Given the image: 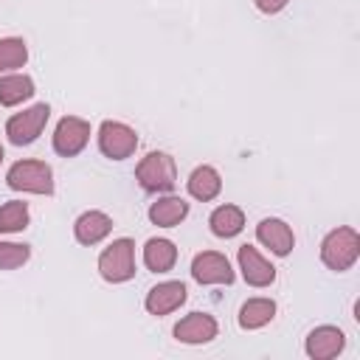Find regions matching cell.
I'll return each mask as SVG.
<instances>
[{"mask_svg":"<svg viewBox=\"0 0 360 360\" xmlns=\"http://www.w3.org/2000/svg\"><path fill=\"white\" fill-rule=\"evenodd\" d=\"M360 256V236L354 228H338L332 233H326V239L321 242V262L329 270H349Z\"/></svg>","mask_w":360,"mask_h":360,"instance_id":"1","label":"cell"},{"mask_svg":"<svg viewBox=\"0 0 360 360\" xmlns=\"http://www.w3.org/2000/svg\"><path fill=\"white\" fill-rule=\"evenodd\" d=\"M135 177L146 191H172L177 183V166L166 152H149L138 163Z\"/></svg>","mask_w":360,"mask_h":360,"instance_id":"2","label":"cell"},{"mask_svg":"<svg viewBox=\"0 0 360 360\" xmlns=\"http://www.w3.org/2000/svg\"><path fill=\"white\" fill-rule=\"evenodd\" d=\"M6 183L14 191H31V194H51L53 191V172L45 160H20L8 169Z\"/></svg>","mask_w":360,"mask_h":360,"instance_id":"3","label":"cell"},{"mask_svg":"<svg viewBox=\"0 0 360 360\" xmlns=\"http://www.w3.org/2000/svg\"><path fill=\"white\" fill-rule=\"evenodd\" d=\"M98 273L101 278L118 284L135 276V245L129 239H115L101 256H98Z\"/></svg>","mask_w":360,"mask_h":360,"instance_id":"4","label":"cell"},{"mask_svg":"<svg viewBox=\"0 0 360 360\" xmlns=\"http://www.w3.org/2000/svg\"><path fill=\"white\" fill-rule=\"evenodd\" d=\"M48 115H51V107H48V104H34L31 110L11 115L8 124H6L8 141H11L14 146H28V143H34V141L39 138L42 127L48 124Z\"/></svg>","mask_w":360,"mask_h":360,"instance_id":"5","label":"cell"},{"mask_svg":"<svg viewBox=\"0 0 360 360\" xmlns=\"http://www.w3.org/2000/svg\"><path fill=\"white\" fill-rule=\"evenodd\" d=\"M98 146L107 158L112 160H124L135 152L138 146V135L132 127L121 124V121H104L101 129H98Z\"/></svg>","mask_w":360,"mask_h":360,"instance_id":"6","label":"cell"},{"mask_svg":"<svg viewBox=\"0 0 360 360\" xmlns=\"http://www.w3.org/2000/svg\"><path fill=\"white\" fill-rule=\"evenodd\" d=\"M90 141V124L84 118H76V115H65L59 124H56V132H53V149L62 155V158H73L79 155Z\"/></svg>","mask_w":360,"mask_h":360,"instance_id":"7","label":"cell"},{"mask_svg":"<svg viewBox=\"0 0 360 360\" xmlns=\"http://www.w3.org/2000/svg\"><path fill=\"white\" fill-rule=\"evenodd\" d=\"M191 276L200 284H231L233 281V270H231L228 259L222 253H214V250H202L194 256Z\"/></svg>","mask_w":360,"mask_h":360,"instance_id":"8","label":"cell"},{"mask_svg":"<svg viewBox=\"0 0 360 360\" xmlns=\"http://www.w3.org/2000/svg\"><path fill=\"white\" fill-rule=\"evenodd\" d=\"M346 335L338 326H318L307 335V354L312 360H332L343 352Z\"/></svg>","mask_w":360,"mask_h":360,"instance_id":"9","label":"cell"},{"mask_svg":"<svg viewBox=\"0 0 360 360\" xmlns=\"http://www.w3.org/2000/svg\"><path fill=\"white\" fill-rule=\"evenodd\" d=\"M239 270H242V276L250 287H267V284L276 281V267L267 259H262L259 250L250 248V245L239 248Z\"/></svg>","mask_w":360,"mask_h":360,"instance_id":"10","label":"cell"},{"mask_svg":"<svg viewBox=\"0 0 360 360\" xmlns=\"http://www.w3.org/2000/svg\"><path fill=\"white\" fill-rule=\"evenodd\" d=\"M174 338L183 343H208L217 338V321L205 312H191L174 326Z\"/></svg>","mask_w":360,"mask_h":360,"instance_id":"11","label":"cell"},{"mask_svg":"<svg viewBox=\"0 0 360 360\" xmlns=\"http://www.w3.org/2000/svg\"><path fill=\"white\" fill-rule=\"evenodd\" d=\"M256 236H259V242H262L264 248H270L276 256H287V253L292 250V242H295L290 225L281 222V219H276V217L262 219L259 228H256Z\"/></svg>","mask_w":360,"mask_h":360,"instance_id":"12","label":"cell"},{"mask_svg":"<svg viewBox=\"0 0 360 360\" xmlns=\"http://www.w3.org/2000/svg\"><path fill=\"white\" fill-rule=\"evenodd\" d=\"M186 301V284L183 281H163L158 287L149 290L146 295V309L152 315H169L172 309H177Z\"/></svg>","mask_w":360,"mask_h":360,"instance_id":"13","label":"cell"},{"mask_svg":"<svg viewBox=\"0 0 360 360\" xmlns=\"http://www.w3.org/2000/svg\"><path fill=\"white\" fill-rule=\"evenodd\" d=\"M73 231H76V239L82 245H96V242H101L112 231V219L107 214H101V211H84L76 219Z\"/></svg>","mask_w":360,"mask_h":360,"instance_id":"14","label":"cell"},{"mask_svg":"<svg viewBox=\"0 0 360 360\" xmlns=\"http://www.w3.org/2000/svg\"><path fill=\"white\" fill-rule=\"evenodd\" d=\"M186 214H188V202L180 197H160L149 208V219L160 228H174L180 219H186Z\"/></svg>","mask_w":360,"mask_h":360,"instance_id":"15","label":"cell"},{"mask_svg":"<svg viewBox=\"0 0 360 360\" xmlns=\"http://www.w3.org/2000/svg\"><path fill=\"white\" fill-rule=\"evenodd\" d=\"M143 262L152 273H166L177 262V248L169 239H149L143 248Z\"/></svg>","mask_w":360,"mask_h":360,"instance_id":"16","label":"cell"},{"mask_svg":"<svg viewBox=\"0 0 360 360\" xmlns=\"http://www.w3.org/2000/svg\"><path fill=\"white\" fill-rule=\"evenodd\" d=\"M219 188H222V180H219L217 169H211V166H197L191 172V177H188V194L194 200L208 202V200H214L219 194Z\"/></svg>","mask_w":360,"mask_h":360,"instance_id":"17","label":"cell"},{"mask_svg":"<svg viewBox=\"0 0 360 360\" xmlns=\"http://www.w3.org/2000/svg\"><path fill=\"white\" fill-rule=\"evenodd\" d=\"M208 225H211V231H214L217 236L231 239V236H236V233L245 228V214H242V208H236V205H219V208L211 214Z\"/></svg>","mask_w":360,"mask_h":360,"instance_id":"18","label":"cell"},{"mask_svg":"<svg viewBox=\"0 0 360 360\" xmlns=\"http://www.w3.org/2000/svg\"><path fill=\"white\" fill-rule=\"evenodd\" d=\"M273 315H276V304L270 298H250L239 309V326L242 329H259V326L270 323Z\"/></svg>","mask_w":360,"mask_h":360,"instance_id":"19","label":"cell"},{"mask_svg":"<svg viewBox=\"0 0 360 360\" xmlns=\"http://www.w3.org/2000/svg\"><path fill=\"white\" fill-rule=\"evenodd\" d=\"M31 96H34V82L28 76H20V73L0 76V104L3 107H14Z\"/></svg>","mask_w":360,"mask_h":360,"instance_id":"20","label":"cell"},{"mask_svg":"<svg viewBox=\"0 0 360 360\" xmlns=\"http://www.w3.org/2000/svg\"><path fill=\"white\" fill-rule=\"evenodd\" d=\"M28 225V205L20 200H11L0 205V233H17Z\"/></svg>","mask_w":360,"mask_h":360,"instance_id":"21","label":"cell"},{"mask_svg":"<svg viewBox=\"0 0 360 360\" xmlns=\"http://www.w3.org/2000/svg\"><path fill=\"white\" fill-rule=\"evenodd\" d=\"M25 59H28V48H25L22 39H17V37L0 39V73L22 68Z\"/></svg>","mask_w":360,"mask_h":360,"instance_id":"22","label":"cell"},{"mask_svg":"<svg viewBox=\"0 0 360 360\" xmlns=\"http://www.w3.org/2000/svg\"><path fill=\"white\" fill-rule=\"evenodd\" d=\"M31 256L28 245H17V242H0V270H14L22 267Z\"/></svg>","mask_w":360,"mask_h":360,"instance_id":"23","label":"cell"},{"mask_svg":"<svg viewBox=\"0 0 360 360\" xmlns=\"http://www.w3.org/2000/svg\"><path fill=\"white\" fill-rule=\"evenodd\" d=\"M287 3H290V0H256V8L264 11V14H276V11H281Z\"/></svg>","mask_w":360,"mask_h":360,"instance_id":"24","label":"cell"},{"mask_svg":"<svg viewBox=\"0 0 360 360\" xmlns=\"http://www.w3.org/2000/svg\"><path fill=\"white\" fill-rule=\"evenodd\" d=\"M0 163H3V146H0Z\"/></svg>","mask_w":360,"mask_h":360,"instance_id":"25","label":"cell"}]
</instances>
